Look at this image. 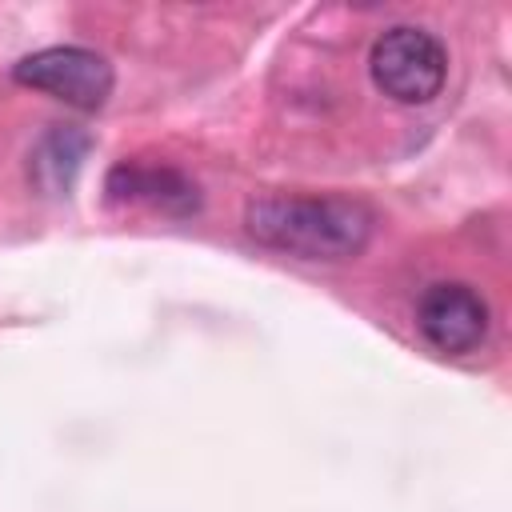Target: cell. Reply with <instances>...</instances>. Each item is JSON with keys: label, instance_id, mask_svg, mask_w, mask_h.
<instances>
[{"label": "cell", "instance_id": "3", "mask_svg": "<svg viewBox=\"0 0 512 512\" xmlns=\"http://www.w3.org/2000/svg\"><path fill=\"white\" fill-rule=\"evenodd\" d=\"M12 80L36 92H48L72 108H84V112L100 108L116 84L112 64L100 52L80 48V44H52V48L28 52L24 60H16Z\"/></svg>", "mask_w": 512, "mask_h": 512}, {"label": "cell", "instance_id": "1", "mask_svg": "<svg viewBox=\"0 0 512 512\" xmlns=\"http://www.w3.org/2000/svg\"><path fill=\"white\" fill-rule=\"evenodd\" d=\"M248 236L296 260H352L368 248L376 216L348 196H284L264 192L244 208Z\"/></svg>", "mask_w": 512, "mask_h": 512}, {"label": "cell", "instance_id": "5", "mask_svg": "<svg viewBox=\"0 0 512 512\" xmlns=\"http://www.w3.org/2000/svg\"><path fill=\"white\" fill-rule=\"evenodd\" d=\"M104 188H108V200L116 204H144L164 216H192L200 208V188L180 168L116 164Z\"/></svg>", "mask_w": 512, "mask_h": 512}, {"label": "cell", "instance_id": "4", "mask_svg": "<svg viewBox=\"0 0 512 512\" xmlns=\"http://www.w3.org/2000/svg\"><path fill=\"white\" fill-rule=\"evenodd\" d=\"M416 324L432 348H440L448 356H464L488 336V304L476 288L440 280L420 296Z\"/></svg>", "mask_w": 512, "mask_h": 512}, {"label": "cell", "instance_id": "6", "mask_svg": "<svg viewBox=\"0 0 512 512\" xmlns=\"http://www.w3.org/2000/svg\"><path fill=\"white\" fill-rule=\"evenodd\" d=\"M84 152H88V136H80L72 128L48 132L40 140V148L32 152V176H36V184L48 188V192L68 188L72 176H76V168H80V160H84Z\"/></svg>", "mask_w": 512, "mask_h": 512}, {"label": "cell", "instance_id": "2", "mask_svg": "<svg viewBox=\"0 0 512 512\" xmlns=\"http://www.w3.org/2000/svg\"><path fill=\"white\" fill-rule=\"evenodd\" d=\"M372 84L396 100V104H428L448 76V52L444 44L412 24H396L384 36H376L368 52Z\"/></svg>", "mask_w": 512, "mask_h": 512}]
</instances>
